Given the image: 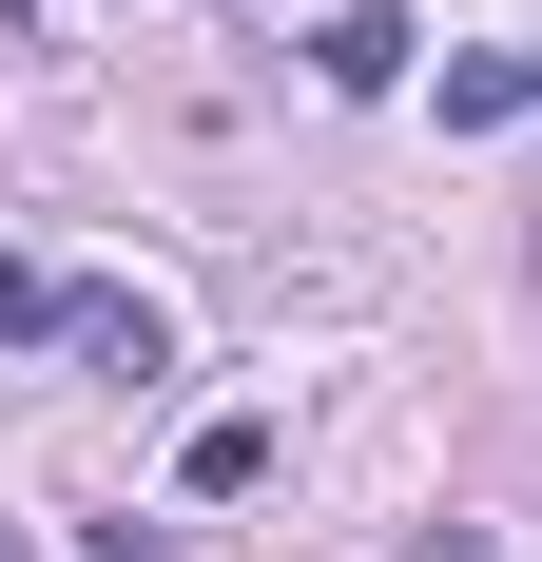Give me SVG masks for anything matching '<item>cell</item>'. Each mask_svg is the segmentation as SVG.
<instances>
[{"label":"cell","instance_id":"obj_2","mask_svg":"<svg viewBox=\"0 0 542 562\" xmlns=\"http://www.w3.org/2000/svg\"><path fill=\"white\" fill-rule=\"evenodd\" d=\"M407 58H427V40H407V0H349V20H310V78H329V98H387Z\"/></svg>","mask_w":542,"mask_h":562},{"label":"cell","instance_id":"obj_1","mask_svg":"<svg viewBox=\"0 0 542 562\" xmlns=\"http://www.w3.org/2000/svg\"><path fill=\"white\" fill-rule=\"evenodd\" d=\"M58 349L116 369V389H156V369H174V311H156V291H78V330H58Z\"/></svg>","mask_w":542,"mask_h":562},{"label":"cell","instance_id":"obj_6","mask_svg":"<svg viewBox=\"0 0 542 562\" xmlns=\"http://www.w3.org/2000/svg\"><path fill=\"white\" fill-rule=\"evenodd\" d=\"M0 562H20V524H0Z\"/></svg>","mask_w":542,"mask_h":562},{"label":"cell","instance_id":"obj_3","mask_svg":"<svg viewBox=\"0 0 542 562\" xmlns=\"http://www.w3.org/2000/svg\"><path fill=\"white\" fill-rule=\"evenodd\" d=\"M504 116H542V40H485V58H445V136H504Z\"/></svg>","mask_w":542,"mask_h":562},{"label":"cell","instance_id":"obj_4","mask_svg":"<svg viewBox=\"0 0 542 562\" xmlns=\"http://www.w3.org/2000/svg\"><path fill=\"white\" fill-rule=\"evenodd\" d=\"M174 485H194V505H252V485H271V427H252V407H214V427L174 447Z\"/></svg>","mask_w":542,"mask_h":562},{"label":"cell","instance_id":"obj_5","mask_svg":"<svg viewBox=\"0 0 542 562\" xmlns=\"http://www.w3.org/2000/svg\"><path fill=\"white\" fill-rule=\"evenodd\" d=\"M58 330H78V291H58L39 252H0V349H58Z\"/></svg>","mask_w":542,"mask_h":562}]
</instances>
